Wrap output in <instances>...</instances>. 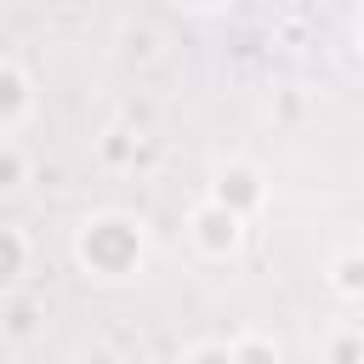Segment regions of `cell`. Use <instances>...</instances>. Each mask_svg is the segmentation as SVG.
Returning a JSON list of instances; mask_svg holds the SVG:
<instances>
[{
  "instance_id": "3957f363",
  "label": "cell",
  "mask_w": 364,
  "mask_h": 364,
  "mask_svg": "<svg viewBox=\"0 0 364 364\" xmlns=\"http://www.w3.org/2000/svg\"><path fill=\"white\" fill-rule=\"evenodd\" d=\"M0 176H17V159L11 154H0Z\"/></svg>"
},
{
  "instance_id": "7a4b0ae2",
  "label": "cell",
  "mask_w": 364,
  "mask_h": 364,
  "mask_svg": "<svg viewBox=\"0 0 364 364\" xmlns=\"http://www.w3.org/2000/svg\"><path fill=\"white\" fill-rule=\"evenodd\" d=\"M341 284H347V290H364V262H358V256L341 262Z\"/></svg>"
},
{
  "instance_id": "6da1fadb",
  "label": "cell",
  "mask_w": 364,
  "mask_h": 364,
  "mask_svg": "<svg viewBox=\"0 0 364 364\" xmlns=\"http://www.w3.org/2000/svg\"><path fill=\"white\" fill-rule=\"evenodd\" d=\"M199 228H205V239H210V245H233V216H228V210H205V216H199Z\"/></svg>"
}]
</instances>
